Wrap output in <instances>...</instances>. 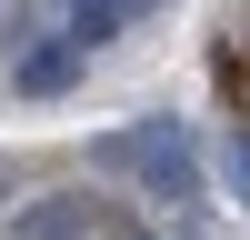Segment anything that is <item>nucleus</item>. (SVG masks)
<instances>
[{"instance_id": "7ed1b4c3", "label": "nucleus", "mask_w": 250, "mask_h": 240, "mask_svg": "<svg viewBox=\"0 0 250 240\" xmlns=\"http://www.w3.org/2000/svg\"><path fill=\"white\" fill-rule=\"evenodd\" d=\"M80 60H90L80 40H30V50H20V90H30V100L70 90V80H80Z\"/></svg>"}, {"instance_id": "f257e3e1", "label": "nucleus", "mask_w": 250, "mask_h": 240, "mask_svg": "<svg viewBox=\"0 0 250 240\" xmlns=\"http://www.w3.org/2000/svg\"><path fill=\"white\" fill-rule=\"evenodd\" d=\"M90 160H100V170H130L150 200H190V190H200V140H190V120L110 130V140H90Z\"/></svg>"}, {"instance_id": "39448f33", "label": "nucleus", "mask_w": 250, "mask_h": 240, "mask_svg": "<svg viewBox=\"0 0 250 240\" xmlns=\"http://www.w3.org/2000/svg\"><path fill=\"white\" fill-rule=\"evenodd\" d=\"M230 170H240V190H250V140H230Z\"/></svg>"}, {"instance_id": "20e7f679", "label": "nucleus", "mask_w": 250, "mask_h": 240, "mask_svg": "<svg viewBox=\"0 0 250 240\" xmlns=\"http://www.w3.org/2000/svg\"><path fill=\"white\" fill-rule=\"evenodd\" d=\"M70 40H80V50H100V40H120V0H80Z\"/></svg>"}, {"instance_id": "f03ea898", "label": "nucleus", "mask_w": 250, "mask_h": 240, "mask_svg": "<svg viewBox=\"0 0 250 240\" xmlns=\"http://www.w3.org/2000/svg\"><path fill=\"white\" fill-rule=\"evenodd\" d=\"M80 230H100V200L90 190H50V200L20 210V240H80Z\"/></svg>"}]
</instances>
